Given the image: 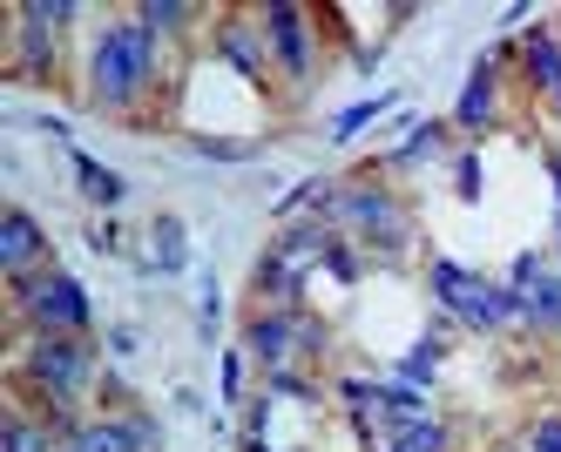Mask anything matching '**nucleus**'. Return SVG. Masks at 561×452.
I'll list each match as a JSON object with an SVG mask.
<instances>
[{
  "mask_svg": "<svg viewBox=\"0 0 561 452\" xmlns=\"http://www.w3.org/2000/svg\"><path fill=\"white\" fill-rule=\"evenodd\" d=\"M149 89H156V34L142 27V14H115L89 48V102L102 115H129Z\"/></svg>",
  "mask_w": 561,
  "mask_h": 452,
  "instance_id": "obj_1",
  "label": "nucleus"
},
{
  "mask_svg": "<svg viewBox=\"0 0 561 452\" xmlns=\"http://www.w3.org/2000/svg\"><path fill=\"white\" fill-rule=\"evenodd\" d=\"M14 291V311L21 324H34V332H68V338H82L89 332V291H82V277H68V270H34V277H14L8 283Z\"/></svg>",
  "mask_w": 561,
  "mask_h": 452,
  "instance_id": "obj_2",
  "label": "nucleus"
},
{
  "mask_svg": "<svg viewBox=\"0 0 561 452\" xmlns=\"http://www.w3.org/2000/svg\"><path fill=\"white\" fill-rule=\"evenodd\" d=\"M21 379H34V392L48 405H68L95 379V351L82 338H68V332H34V345L21 351Z\"/></svg>",
  "mask_w": 561,
  "mask_h": 452,
  "instance_id": "obj_3",
  "label": "nucleus"
},
{
  "mask_svg": "<svg viewBox=\"0 0 561 452\" xmlns=\"http://www.w3.org/2000/svg\"><path fill=\"white\" fill-rule=\"evenodd\" d=\"M439 311H447L454 324H467V332H501V324H520V291H507V283H494V277L473 270Z\"/></svg>",
  "mask_w": 561,
  "mask_h": 452,
  "instance_id": "obj_4",
  "label": "nucleus"
},
{
  "mask_svg": "<svg viewBox=\"0 0 561 452\" xmlns=\"http://www.w3.org/2000/svg\"><path fill=\"white\" fill-rule=\"evenodd\" d=\"M257 21H264V40H271V61L285 68L291 81H311V68H318L311 14H305V8H291V0H277V8H264Z\"/></svg>",
  "mask_w": 561,
  "mask_h": 452,
  "instance_id": "obj_5",
  "label": "nucleus"
},
{
  "mask_svg": "<svg viewBox=\"0 0 561 452\" xmlns=\"http://www.w3.org/2000/svg\"><path fill=\"white\" fill-rule=\"evenodd\" d=\"M0 270H8V283H14V277H34V270H48V230L34 223L21 202L0 217Z\"/></svg>",
  "mask_w": 561,
  "mask_h": 452,
  "instance_id": "obj_6",
  "label": "nucleus"
},
{
  "mask_svg": "<svg viewBox=\"0 0 561 452\" xmlns=\"http://www.w3.org/2000/svg\"><path fill=\"white\" fill-rule=\"evenodd\" d=\"M217 55L237 68V81H264V68H271L264 21H257V14H224V27H217Z\"/></svg>",
  "mask_w": 561,
  "mask_h": 452,
  "instance_id": "obj_7",
  "label": "nucleus"
},
{
  "mask_svg": "<svg viewBox=\"0 0 561 452\" xmlns=\"http://www.w3.org/2000/svg\"><path fill=\"white\" fill-rule=\"evenodd\" d=\"M244 351L264 364V372H285L291 358H305L298 351V311H257L244 324Z\"/></svg>",
  "mask_w": 561,
  "mask_h": 452,
  "instance_id": "obj_8",
  "label": "nucleus"
},
{
  "mask_svg": "<svg viewBox=\"0 0 561 452\" xmlns=\"http://www.w3.org/2000/svg\"><path fill=\"white\" fill-rule=\"evenodd\" d=\"M494 108H501V81H494V55H480V61H473V74H467V89H460V102H454V129L480 142V136L494 129Z\"/></svg>",
  "mask_w": 561,
  "mask_h": 452,
  "instance_id": "obj_9",
  "label": "nucleus"
},
{
  "mask_svg": "<svg viewBox=\"0 0 561 452\" xmlns=\"http://www.w3.org/2000/svg\"><path fill=\"white\" fill-rule=\"evenodd\" d=\"M14 74L21 81H42V74H55V40H61V27H48V21H34L27 8H14Z\"/></svg>",
  "mask_w": 561,
  "mask_h": 452,
  "instance_id": "obj_10",
  "label": "nucleus"
},
{
  "mask_svg": "<svg viewBox=\"0 0 561 452\" xmlns=\"http://www.w3.org/2000/svg\"><path fill=\"white\" fill-rule=\"evenodd\" d=\"M149 277H183L190 270V230H183V217H156V230H149Z\"/></svg>",
  "mask_w": 561,
  "mask_h": 452,
  "instance_id": "obj_11",
  "label": "nucleus"
},
{
  "mask_svg": "<svg viewBox=\"0 0 561 452\" xmlns=\"http://www.w3.org/2000/svg\"><path fill=\"white\" fill-rule=\"evenodd\" d=\"M520 61H528V81L554 102V95H561V34H554V27H528V48H520Z\"/></svg>",
  "mask_w": 561,
  "mask_h": 452,
  "instance_id": "obj_12",
  "label": "nucleus"
},
{
  "mask_svg": "<svg viewBox=\"0 0 561 452\" xmlns=\"http://www.w3.org/2000/svg\"><path fill=\"white\" fill-rule=\"evenodd\" d=\"M379 419L399 432V426H413V419H433V398L420 392V385H407V379H379ZM386 432V439H392Z\"/></svg>",
  "mask_w": 561,
  "mask_h": 452,
  "instance_id": "obj_13",
  "label": "nucleus"
},
{
  "mask_svg": "<svg viewBox=\"0 0 561 452\" xmlns=\"http://www.w3.org/2000/svg\"><path fill=\"white\" fill-rule=\"evenodd\" d=\"M68 162H75V183H82V196H89V202H102V210H115V202L129 196V183L115 176V170H102L89 149H68Z\"/></svg>",
  "mask_w": 561,
  "mask_h": 452,
  "instance_id": "obj_14",
  "label": "nucleus"
},
{
  "mask_svg": "<svg viewBox=\"0 0 561 452\" xmlns=\"http://www.w3.org/2000/svg\"><path fill=\"white\" fill-rule=\"evenodd\" d=\"M386 108H399V89H379V95H366V102L339 108V115H332V142H339V149H345V142H358V136H366Z\"/></svg>",
  "mask_w": 561,
  "mask_h": 452,
  "instance_id": "obj_15",
  "label": "nucleus"
},
{
  "mask_svg": "<svg viewBox=\"0 0 561 452\" xmlns=\"http://www.w3.org/2000/svg\"><path fill=\"white\" fill-rule=\"evenodd\" d=\"M520 324H535V332H561V270H548L535 291H520Z\"/></svg>",
  "mask_w": 561,
  "mask_h": 452,
  "instance_id": "obj_16",
  "label": "nucleus"
},
{
  "mask_svg": "<svg viewBox=\"0 0 561 452\" xmlns=\"http://www.w3.org/2000/svg\"><path fill=\"white\" fill-rule=\"evenodd\" d=\"M439 149H447V121H413V136L386 155V170H413V162H426V155H439Z\"/></svg>",
  "mask_w": 561,
  "mask_h": 452,
  "instance_id": "obj_17",
  "label": "nucleus"
},
{
  "mask_svg": "<svg viewBox=\"0 0 561 452\" xmlns=\"http://www.w3.org/2000/svg\"><path fill=\"white\" fill-rule=\"evenodd\" d=\"M439 364H447V351H439V338L426 332V338H420V345H413L407 358L392 364V379H407V385H420V392H426V385L439 379Z\"/></svg>",
  "mask_w": 561,
  "mask_h": 452,
  "instance_id": "obj_18",
  "label": "nucleus"
},
{
  "mask_svg": "<svg viewBox=\"0 0 561 452\" xmlns=\"http://www.w3.org/2000/svg\"><path fill=\"white\" fill-rule=\"evenodd\" d=\"M142 27L156 34V40H163V34H183V21H196V8H190V0H142Z\"/></svg>",
  "mask_w": 561,
  "mask_h": 452,
  "instance_id": "obj_19",
  "label": "nucleus"
},
{
  "mask_svg": "<svg viewBox=\"0 0 561 452\" xmlns=\"http://www.w3.org/2000/svg\"><path fill=\"white\" fill-rule=\"evenodd\" d=\"M190 155H204V162H251L257 142H224V136H190Z\"/></svg>",
  "mask_w": 561,
  "mask_h": 452,
  "instance_id": "obj_20",
  "label": "nucleus"
},
{
  "mask_svg": "<svg viewBox=\"0 0 561 452\" xmlns=\"http://www.w3.org/2000/svg\"><path fill=\"white\" fill-rule=\"evenodd\" d=\"M548 270H554V264H548V251H520V257H514V270H507V291H535Z\"/></svg>",
  "mask_w": 561,
  "mask_h": 452,
  "instance_id": "obj_21",
  "label": "nucleus"
},
{
  "mask_svg": "<svg viewBox=\"0 0 561 452\" xmlns=\"http://www.w3.org/2000/svg\"><path fill=\"white\" fill-rule=\"evenodd\" d=\"M217 317H224V291H217V277L204 270V298H196V332L217 338Z\"/></svg>",
  "mask_w": 561,
  "mask_h": 452,
  "instance_id": "obj_22",
  "label": "nucleus"
},
{
  "mask_svg": "<svg viewBox=\"0 0 561 452\" xmlns=\"http://www.w3.org/2000/svg\"><path fill=\"white\" fill-rule=\"evenodd\" d=\"M217 385H224V405H237V398H244V351H224V364H217Z\"/></svg>",
  "mask_w": 561,
  "mask_h": 452,
  "instance_id": "obj_23",
  "label": "nucleus"
},
{
  "mask_svg": "<svg viewBox=\"0 0 561 452\" xmlns=\"http://www.w3.org/2000/svg\"><path fill=\"white\" fill-rule=\"evenodd\" d=\"M264 392H271V398H318L311 379H298L291 364H285V372H264Z\"/></svg>",
  "mask_w": 561,
  "mask_h": 452,
  "instance_id": "obj_24",
  "label": "nucleus"
},
{
  "mask_svg": "<svg viewBox=\"0 0 561 452\" xmlns=\"http://www.w3.org/2000/svg\"><path fill=\"white\" fill-rule=\"evenodd\" d=\"M454 189H460V202H480V155L473 149L454 155Z\"/></svg>",
  "mask_w": 561,
  "mask_h": 452,
  "instance_id": "obj_25",
  "label": "nucleus"
},
{
  "mask_svg": "<svg viewBox=\"0 0 561 452\" xmlns=\"http://www.w3.org/2000/svg\"><path fill=\"white\" fill-rule=\"evenodd\" d=\"M520 452H561V413L535 419V426H528V445H520Z\"/></svg>",
  "mask_w": 561,
  "mask_h": 452,
  "instance_id": "obj_26",
  "label": "nucleus"
},
{
  "mask_svg": "<svg viewBox=\"0 0 561 452\" xmlns=\"http://www.w3.org/2000/svg\"><path fill=\"white\" fill-rule=\"evenodd\" d=\"M89 251H102V257H123V230H115V217L89 230Z\"/></svg>",
  "mask_w": 561,
  "mask_h": 452,
  "instance_id": "obj_27",
  "label": "nucleus"
},
{
  "mask_svg": "<svg viewBox=\"0 0 561 452\" xmlns=\"http://www.w3.org/2000/svg\"><path fill=\"white\" fill-rule=\"evenodd\" d=\"M136 345H142V338H136V324H115V332H108V358H115V364L136 358Z\"/></svg>",
  "mask_w": 561,
  "mask_h": 452,
  "instance_id": "obj_28",
  "label": "nucleus"
},
{
  "mask_svg": "<svg viewBox=\"0 0 561 452\" xmlns=\"http://www.w3.org/2000/svg\"><path fill=\"white\" fill-rule=\"evenodd\" d=\"M554 115H561V95H554Z\"/></svg>",
  "mask_w": 561,
  "mask_h": 452,
  "instance_id": "obj_29",
  "label": "nucleus"
}]
</instances>
